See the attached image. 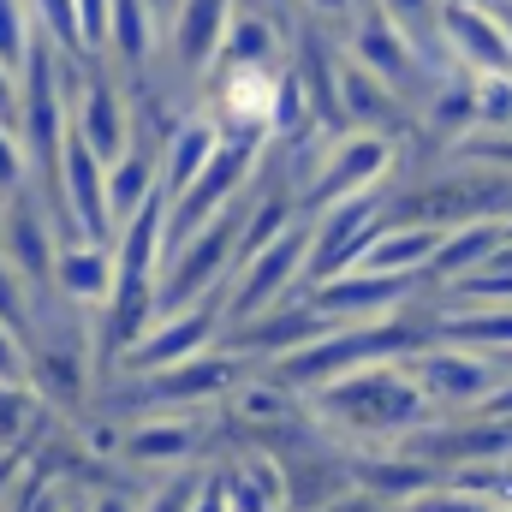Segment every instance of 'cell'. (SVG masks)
<instances>
[{"instance_id":"6da1fadb","label":"cell","mask_w":512,"mask_h":512,"mask_svg":"<svg viewBox=\"0 0 512 512\" xmlns=\"http://www.w3.org/2000/svg\"><path fill=\"white\" fill-rule=\"evenodd\" d=\"M310 399H316V417L334 423L346 441H358V447H376V441H382L387 453L405 447V441H411L417 429H429V417H435V399L417 387L411 370H399V364L352 370V376L328 382L322 393H310Z\"/></svg>"},{"instance_id":"7a4b0ae2","label":"cell","mask_w":512,"mask_h":512,"mask_svg":"<svg viewBox=\"0 0 512 512\" xmlns=\"http://www.w3.org/2000/svg\"><path fill=\"white\" fill-rule=\"evenodd\" d=\"M382 227H387V203L376 191L310 215V268H304V280L322 286V280H340V274L364 268V256L382 239Z\"/></svg>"},{"instance_id":"3957f363","label":"cell","mask_w":512,"mask_h":512,"mask_svg":"<svg viewBox=\"0 0 512 512\" xmlns=\"http://www.w3.org/2000/svg\"><path fill=\"white\" fill-rule=\"evenodd\" d=\"M310 268V227L298 221L292 233H280L268 251H256L251 262H239L233 268V280H227V328H239V322H256V316H268V310H280L286 304V292H292V280Z\"/></svg>"},{"instance_id":"277c9868","label":"cell","mask_w":512,"mask_h":512,"mask_svg":"<svg viewBox=\"0 0 512 512\" xmlns=\"http://www.w3.org/2000/svg\"><path fill=\"white\" fill-rule=\"evenodd\" d=\"M417 387L435 399V411H483L495 399V387L507 382L512 370L489 352H465V346H429L405 364Z\"/></svg>"},{"instance_id":"5b68a950","label":"cell","mask_w":512,"mask_h":512,"mask_svg":"<svg viewBox=\"0 0 512 512\" xmlns=\"http://www.w3.org/2000/svg\"><path fill=\"white\" fill-rule=\"evenodd\" d=\"M387 173H393V137H382V131H346V137L328 143V161H322L304 209L322 215V209H334L346 197H370Z\"/></svg>"},{"instance_id":"8992f818","label":"cell","mask_w":512,"mask_h":512,"mask_svg":"<svg viewBox=\"0 0 512 512\" xmlns=\"http://www.w3.org/2000/svg\"><path fill=\"white\" fill-rule=\"evenodd\" d=\"M221 328H227V292H215V298H203V304H191V310H179V316H161V322L126 352V370L131 376L173 370V364L209 352V340H215Z\"/></svg>"},{"instance_id":"52a82bcc","label":"cell","mask_w":512,"mask_h":512,"mask_svg":"<svg viewBox=\"0 0 512 512\" xmlns=\"http://www.w3.org/2000/svg\"><path fill=\"white\" fill-rule=\"evenodd\" d=\"M441 42H447V60L471 78L512 72V18H495L483 0H447L441 6Z\"/></svg>"},{"instance_id":"ba28073f","label":"cell","mask_w":512,"mask_h":512,"mask_svg":"<svg viewBox=\"0 0 512 512\" xmlns=\"http://www.w3.org/2000/svg\"><path fill=\"white\" fill-rule=\"evenodd\" d=\"M72 131L114 167V161H126L131 155V102H126V90L102 72V60L84 72V84H78V96H72Z\"/></svg>"},{"instance_id":"9c48e42d","label":"cell","mask_w":512,"mask_h":512,"mask_svg":"<svg viewBox=\"0 0 512 512\" xmlns=\"http://www.w3.org/2000/svg\"><path fill=\"white\" fill-rule=\"evenodd\" d=\"M417 274H382V268H352L340 280L310 286V304L328 322H387L405 298H411Z\"/></svg>"},{"instance_id":"30bf717a","label":"cell","mask_w":512,"mask_h":512,"mask_svg":"<svg viewBox=\"0 0 512 512\" xmlns=\"http://www.w3.org/2000/svg\"><path fill=\"white\" fill-rule=\"evenodd\" d=\"M280 78L274 66H221L215 72V120L227 137H274L280 108Z\"/></svg>"},{"instance_id":"8fae6325","label":"cell","mask_w":512,"mask_h":512,"mask_svg":"<svg viewBox=\"0 0 512 512\" xmlns=\"http://www.w3.org/2000/svg\"><path fill=\"white\" fill-rule=\"evenodd\" d=\"M239 6L233 0H179L173 18H167V54H173V72L185 78H215V60H221V42L233 30Z\"/></svg>"},{"instance_id":"7c38bea8","label":"cell","mask_w":512,"mask_h":512,"mask_svg":"<svg viewBox=\"0 0 512 512\" xmlns=\"http://www.w3.org/2000/svg\"><path fill=\"white\" fill-rule=\"evenodd\" d=\"M239 358L233 352H197L173 370H155V376H131L137 382V399L155 405V411H179V405H203V399H221L227 387L239 382Z\"/></svg>"},{"instance_id":"4fadbf2b","label":"cell","mask_w":512,"mask_h":512,"mask_svg":"<svg viewBox=\"0 0 512 512\" xmlns=\"http://www.w3.org/2000/svg\"><path fill=\"white\" fill-rule=\"evenodd\" d=\"M221 143H227V131H221V120H215L209 108H185V114L167 126V143H161V191L179 203V197L209 173V161L221 155Z\"/></svg>"},{"instance_id":"5bb4252c","label":"cell","mask_w":512,"mask_h":512,"mask_svg":"<svg viewBox=\"0 0 512 512\" xmlns=\"http://www.w3.org/2000/svg\"><path fill=\"white\" fill-rule=\"evenodd\" d=\"M340 114H346V131H382V137H393L405 126V96L387 78H376L364 60H352L340 48Z\"/></svg>"},{"instance_id":"9a60e30c","label":"cell","mask_w":512,"mask_h":512,"mask_svg":"<svg viewBox=\"0 0 512 512\" xmlns=\"http://www.w3.org/2000/svg\"><path fill=\"white\" fill-rule=\"evenodd\" d=\"M197 423L191 417H179V411H161V417H143V423H131L126 429V453L131 465H143V471H179V465H191L197 459Z\"/></svg>"},{"instance_id":"2e32d148","label":"cell","mask_w":512,"mask_h":512,"mask_svg":"<svg viewBox=\"0 0 512 512\" xmlns=\"http://www.w3.org/2000/svg\"><path fill=\"white\" fill-rule=\"evenodd\" d=\"M54 286L78 310H108V298L120 292V256H114V245H66Z\"/></svg>"},{"instance_id":"e0dca14e","label":"cell","mask_w":512,"mask_h":512,"mask_svg":"<svg viewBox=\"0 0 512 512\" xmlns=\"http://www.w3.org/2000/svg\"><path fill=\"white\" fill-rule=\"evenodd\" d=\"M507 245V227H501V215L495 221H465V227H447V239H441V251L429 262V274L435 280H447V286H459V280H471V274H483L495 251Z\"/></svg>"},{"instance_id":"ac0fdd59","label":"cell","mask_w":512,"mask_h":512,"mask_svg":"<svg viewBox=\"0 0 512 512\" xmlns=\"http://www.w3.org/2000/svg\"><path fill=\"white\" fill-rule=\"evenodd\" d=\"M340 322H328L316 304H280V310H268V316H256L251 322V346L262 358H292V352H304L310 340H322V334H334Z\"/></svg>"},{"instance_id":"d6986e66","label":"cell","mask_w":512,"mask_h":512,"mask_svg":"<svg viewBox=\"0 0 512 512\" xmlns=\"http://www.w3.org/2000/svg\"><path fill=\"white\" fill-rule=\"evenodd\" d=\"M108 54L120 60L126 78H149L155 54H161V18L149 0H114V36H108Z\"/></svg>"},{"instance_id":"ffe728a7","label":"cell","mask_w":512,"mask_h":512,"mask_svg":"<svg viewBox=\"0 0 512 512\" xmlns=\"http://www.w3.org/2000/svg\"><path fill=\"white\" fill-rule=\"evenodd\" d=\"M441 346L512 358V304H459L441 316Z\"/></svg>"},{"instance_id":"44dd1931","label":"cell","mask_w":512,"mask_h":512,"mask_svg":"<svg viewBox=\"0 0 512 512\" xmlns=\"http://www.w3.org/2000/svg\"><path fill=\"white\" fill-rule=\"evenodd\" d=\"M227 483H233V507L239 512H286L292 507V483L280 471V459L268 447L239 453V465H227Z\"/></svg>"},{"instance_id":"7402d4cb","label":"cell","mask_w":512,"mask_h":512,"mask_svg":"<svg viewBox=\"0 0 512 512\" xmlns=\"http://www.w3.org/2000/svg\"><path fill=\"white\" fill-rule=\"evenodd\" d=\"M423 126L435 131L447 149H465L471 143V126H483L477 120V78L471 72H453V84H435L429 102H423Z\"/></svg>"},{"instance_id":"603a6c76","label":"cell","mask_w":512,"mask_h":512,"mask_svg":"<svg viewBox=\"0 0 512 512\" xmlns=\"http://www.w3.org/2000/svg\"><path fill=\"white\" fill-rule=\"evenodd\" d=\"M441 239H447L441 227H382V239L370 245L364 268H382V274H429Z\"/></svg>"},{"instance_id":"cb8c5ba5","label":"cell","mask_w":512,"mask_h":512,"mask_svg":"<svg viewBox=\"0 0 512 512\" xmlns=\"http://www.w3.org/2000/svg\"><path fill=\"white\" fill-rule=\"evenodd\" d=\"M280 54H286L280 24H274L268 12H239L233 30H227V42H221L215 72H221V66H280Z\"/></svg>"},{"instance_id":"d4e9b609","label":"cell","mask_w":512,"mask_h":512,"mask_svg":"<svg viewBox=\"0 0 512 512\" xmlns=\"http://www.w3.org/2000/svg\"><path fill=\"white\" fill-rule=\"evenodd\" d=\"M30 12H36V30H42V42L72 66V72H90L96 60H90V42H84V18H78V0H30Z\"/></svg>"},{"instance_id":"484cf974","label":"cell","mask_w":512,"mask_h":512,"mask_svg":"<svg viewBox=\"0 0 512 512\" xmlns=\"http://www.w3.org/2000/svg\"><path fill=\"white\" fill-rule=\"evenodd\" d=\"M441 6H447V0H376V12L393 18V24L411 36V48H417L429 66H435V48H447V42H441ZM435 72H441V66H435Z\"/></svg>"},{"instance_id":"4316f807","label":"cell","mask_w":512,"mask_h":512,"mask_svg":"<svg viewBox=\"0 0 512 512\" xmlns=\"http://www.w3.org/2000/svg\"><path fill=\"white\" fill-rule=\"evenodd\" d=\"M477 120L495 131H512V72H483L477 78Z\"/></svg>"},{"instance_id":"83f0119b","label":"cell","mask_w":512,"mask_h":512,"mask_svg":"<svg viewBox=\"0 0 512 512\" xmlns=\"http://www.w3.org/2000/svg\"><path fill=\"white\" fill-rule=\"evenodd\" d=\"M78 18H84L90 60H102L108 54V36H114V0H78Z\"/></svg>"},{"instance_id":"f1b7e54d","label":"cell","mask_w":512,"mask_h":512,"mask_svg":"<svg viewBox=\"0 0 512 512\" xmlns=\"http://www.w3.org/2000/svg\"><path fill=\"white\" fill-rule=\"evenodd\" d=\"M399 512H495V507L447 483V489H429V495H417V501H405V507H399Z\"/></svg>"},{"instance_id":"f546056e","label":"cell","mask_w":512,"mask_h":512,"mask_svg":"<svg viewBox=\"0 0 512 512\" xmlns=\"http://www.w3.org/2000/svg\"><path fill=\"white\" fill-rule=\"evenodd\" d=\"M30 346L0 322V387H30V358H24Z\"/></svg>"},{"instance_id":"4dcf8cb0","label":"cell","mask_w":512,"mask_h":512,"mask_svg":"<svg viewBox=\"0 0 512 512\" xmlns=\"http://www.w3.org/2000/svg\"><path fill=\"white\" fill-rule=\"evenodd\" d=\"M197 483H203V477H167V483L143 501V512H191V501H197Z\"/></svg>"},{"instance_id":"1f68e13d","label":"cell","mask_w":512,"mask_h":512,"mask_svg":"<svg viewBox=\"0 0 512 512\" xmlns=\"http://www.w3.org/2000/svg\"><path fill=\"white\" fill-rule=\"evenodd\" d=\"M191 512H239V507H233V483H227V471H209V477L197 483Z\"/></svg>"},{"instance_id":"d6a6232c","label":"cell","mask_w":512,"mask_h":512,"mask_svg":"<svg viewBox=\"0 0 512 512\" xmlns=\"http://www.w3.org/2000/svg\"><path fill=\"white\" fill-rule=\"evenodd\" d=\"M322 512H393L382 495H370V489H340V501H328Z\"/></svg>"},{"instance_id":"836d02e7","label":"cell","mask_w":512,"mask_h":512,"mask_svg":"<svg viewBox=\"0 0 512 512\" xmlns=\"http://www.w3.org/2000/svg\"><path fill=\"white\" fill-rule=\"evenodd\" d=\"M18 114H24V84L0 66V120H6V126H18Z\"/></svg>"},{"instance_id":"e575fe53","label":"cell","mask_w":512,"mask_h":512,"mask_svg":"<svg viewBox=\"0 0 512 512\" xmlns=\"http://www.w3.org/2000/svg\"><path fill=\"white\" fill-rule=\"evenodd\" d=\"M316 18H328V24H358L352 12H358V0H304Z\"/></svg>"},{"instance_id":"d590c367","label":"cell","mask_w":512,"mask_h":512,"mask_svg":"<svg viewBox=\"0 0 512 512\" xmlns=\"http://www.w3.org/2000/svg\"><path fill=\"white\" fill-rule=\"evenodd\" d=\"M483 417H501V423H512V376L501 387H495V399L483 405Z\"/></svg>"},{"instance_id":"8d00e7d4","label":"cell","mask_w":512,"mask_h":512,"mask_svg":"<svg viewBox=\"0 0 512 512\" xmlns=\"http://www.w3.org/2000/svg\"><path fill=\"white\" fill-rule=\"evenodd\" d=\"M90 512H143V501H131V495H102V501H90Z\"/></svg>"}]
</instances>
